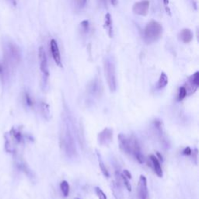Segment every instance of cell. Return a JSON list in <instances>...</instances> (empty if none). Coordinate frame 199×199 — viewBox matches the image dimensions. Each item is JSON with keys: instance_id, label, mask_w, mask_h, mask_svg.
I'll return each mask as SVG.
<instances>
[{"instance_id": "cell-26", "label": "cell", "mask_w": 199, "mask_h": 199, "mask_svg": "<svg viewBox=\"0 0 199 199\" xmlns=\"http://www.w3.org/2000/svg\"><path fill=\"white\" fill-rule=\"evenodd\" d=\"M111 3L112 4V5L114 6H116L118 5V0H111Z\"/></svg>"}, {"instance_id": "cell-30", "label": "cell", "mask_w": 199, "mask_h": 199, "mask_svg": "<svg viewBox=\"0 0 199 199\" xmlns=\"http://www.w3.org/2000/svg\"><path fill=\"white\" fill-rule=\"evenodd\" d=\"M76 199H79V198H76Z\"/></svg>"}, {"instance_id": "cell-5", "label": "cell", "mask_w": 199, "mask_h": 199, "mask_svg": "<svg viewBox=\"0 0 199 199\" xmlns=\"http://www.w3.org/2000/svg\"><path fill=\"white\" fill-rule=\"evenodd\" d=\"M199 87V72H194L190 76L187 83V87H184L187 90V95H191L197 90Z\"/></svg>"}, {"instance_id": "cell-17", "label": "cell", "mask_w": 199, "mask_h": 199, "mask_svg": "<svg viewBox=\"0 0 199 199\" xmlns=\"http://www.w3.org/2000/svg\"><path fill=\"white\" fill-rule=\"evenodd\" d=\"M187 90L185 89L184 87H181L179 89V92H178V95H177V101H183L185 97H187Z\"/></svg>"}, {"instance_id": "cell-28", "label": "cell", "mask_w": 199, "mask_h": 199, "mask_svg": "<svg viewBox=\"0 0 199 199\" xmlns=\"http://www.w3.org/2000/svg\"><path fill=\"white\" fill-rule=\"evenodd\" d=\"M10 1L12 2V5H14V6H16V0H10Z\"/></svg>"}, {"instance_id": "cell-1", "label": "cell", "mask_w": 199, "mask_h": 199, "mask_svg": "<svg viewBox=\"0 0 199 199\" xmlns=\"http://www.w3.org/2000/svg\"><path fill=\"white\" fill-rule=\"evenodd\" d=\"M163 34V26L160 23L152 20L147 23L143 31V39L146 44L156 42Z\"/></svg>"}, {"instance_id": "cell-16", "label": "cell", "mask_w": 199, "mask_h": 199, "mask_svg": "<svg viewBox=\"0 0 199 199\" xmlns=\"http://www.w3.org/2000/svg\"><path fill=\"white\" fill-rule=\"evenodd\" d=\"M60 189L64 197H68L69 194V184L66 180H62L60 183Z\"/></svg>"}, {"instance_id": "cell-2", "label": "cell", "mask_w": 199, "mask_h": 199, "mask_svg": "<svg viewBox=\"0 0 199 199\" xmlns=\"http://www.w3.org/2000/svg\"><path fill=\"white\" fill-rule=\"evenodd\" d=\"M104 73L110 90L115 92L117 89L116 71L115 63L111 58H107L104 62Z\"/></svg>"}, {"instance_id": "cell-6", "label": "cell", "mask_w": 199, "mask_h": 199, "mask_svg": "<svg viewBox=\"0 0 199 199\" xmlns=\"http://www.w3.org/2000/svg\"><path fill=\"white\" fill-rule=\"evenodd\" d=\"M138 197L139 199H148V186L146 177L141 175L138 183Z\"/></svg>"}, {"instance_id": "cell-7", "label": "cell", "mask_w": 199, "mask_h": 199, "mask_svg": "<svg viewBox=\"0 0 199 199\" xmlns=\"http://www.w3.org/2000/svg\"><path fill=\"white\" fill-rule=\"evenodd\" d=\"M39 60H40V69H41L42 74L45 78H48L49 76V71L48 67V60H47V56L46 53L43 47H40L38 51Z\"/></svg>"}, {"instance_id": "cell-13", "label": "cell", "mask_w": 199, "mask_h": 199, "mask_svg": "<svg viewBox=\"0 0 199 199\" xmlns=\"http://www.w3.org/2000/svg\"><path fill=\"white\" fill-rule=\"evenodd\" d=\"M104 28L107 30L109 37H113V25H112V19L110 13H107L104 18Z\"/></svg>"}, {"instance_id": "cell-9", "label": "cell", "mask_w": 199, "mask_h": 199, "mask_svg": "<svg viewBox=\"0 0 199 199\" xmlns=\"http://www.w3.org/2000/svg\"><path fill=\"white\" fill-rule=\"evenodd\" d=\"M7 54L9 59L14 62H18L20 59V51L17 48V46L15 44H9L8 45Z\"/></svg>"}, {"instance_id": "cell-15", "label": "cell", "mask_w": 199, "mask_h": 199, "mask_svg": "<svg viewBox=\"0 0 199 199\" xmlns=\"http://www.w3.org/2000/svg\"><path fill=\"white\" fill-rule=\"evenodd\" d=\"M97 160H98L99 166H100V169H101V172H102V173L104 174V177H109V172H108V170L107 169L105 164H104V161H103L102 158H101V154L99 153H97Z\"/></svg>"}, {"instance_id": "cell-10", "label": "cell", "mask_w": 199, "mask_h": 199, "mask_svg": "<svg viewBox=\"0 0 199 199\" xmlns=\"http://www.w3.org/2000/svg\"><path fill=\"white\" fill-rule=\"evenodd\" d=\"M149 160L152 163V167L153 169L156 174L157 175V177L160 178L163 177V170L162 167H161L160 163L159 161L158 158L154 155H150Z\"/></svg>"}, {"instance_id": "cell-20", "label": "cell", "mask_w": 199, "mask_h": 199, "mask_svg": "<svg viewBox=\"0 0 199 199\" xmlns=\"http://www.w3.org/2000/svg\"><path fill=\"white\" fill-rule=\"evenodd\" d=\"M76 1V4L77 5V7L79 9H82L86 5L87 0H75Z\"/></svg>"}, {"instance_id": "cell-8", "label": "cell", "mask_w": 199, "mask_h": 199, "mask_svg": "<svg viewBox=\"0 0 199 199\" xmlns=\"http://www.w3.org/2000/svg\"><path fill=\"white\" fill-rule=\"evenodd\" d=\"M50 49H51V55H52L53 59L55 61V64L58 65V67L63 68L62 62V58H61L60 51H59V48H58V43L55 40L52 39L50 42Z\"/></svg>"}, {"instance_id": "cell-25", "label": "cell", "mask_w": 199, "mask_h": 199, "mask_svg": "<svg viewBox=\"0 0 199 199\" xmlns=\"http://www.w3.org/2000/svg\"><path fill=\"white\" fill-rule=\"evenodd\" d=\"M99 1H100L101 4H102V5H108V0H99Z\"/></svg>"}, {"instance_id": "cell-4", "label": "cell", "mask_w": 199, "mask_h": 199, "mask_svg": "<svg viewBox=\"0 0 199 199\" xmlns=\"http://www.w3.org/2000/svg\"><path fill=\"white\" fill-rule=\"evenodd\" d=\"M113 139V130L110 128H105L103 131H101L97 136L99 144L101 146H107L111 142Z\"/></svg>"}, {"instance_id": "cell-22", "label": "cell", "mask_w": 199, "mask_h": 199, "mask_svg": "<svg viewBox=\"0 0 199 199\" xmlns=\"http://www.w3.org/2000/svg\"><path fill=\"white\" fill-rule=\"evenodd\" d=\"M25 101H26V104L30 107L33 105V101L28 94H25Z\"/></svg>"}, {"instance_id": "cell-14", "label": "cell", "mask_w": 199, "mask_h": 199, "mask_svg": "<svg viewBox=\"0 0 199 199\" xmlns=\"http://www.w3.org/2000/svg\"><path fill=\"white\" fill-rule=\"evenodd\" d=\"M168 84V76H166L165 72H161L159 80L157 82V89L158 90H162L165 88Z\"/></svg>"}, {"instance_id": "cell-18", "label": "cell", "mask_w": 199, "mask_h": 199, "mask_svg": "<svg viewBox=\"0 0 199 199\" xmlns=\"http://www.w3.org/2000/svg\"><path fill=\"white\" fill-rule=\"evenodd\" d=\"M121 180H122V183L124 184V185H125V187H126V189H127L129 192L132 191V185H131L129 178H127L125 176H124L123 174H121Z\"/></svg>"}, {"instance_id": "cell-19", "label": "cell", "mask_w": 199, "mask_h": 199, "mask_svg": "<svg viewBox=\"0 0 199 199\" xmlns=\"http://www.w3.org/2000/svg\"><path fill=\"white\" fill-rule=\"evenodd\" d=\"M95 192H96V194H97V197H98L99 199H108V197H107L106 194H104V192L103 191V190H101L100 187H95Z\"/></svg>"}, {"instance_id": "cell-24", "label": "cell", "mask_w": 199, "mask_h": 199, "mask_svg": "<svg viewBox=\"0 0 199 199\" xmlns=\"http://www.w3.org/2000/svg\"><path fill=\"white\" fill-rule=\"evenodd\" d=\"M122 174H123L124 176L126 177L127 178H129V180L132 179V174H131L130 172H129L128 170H123V173H122Z\"/></svg>"}, {"instance_id": "cell-3", "label": "cell", "mask_w": 199, "mask_h": 199, "mask_svg": "<svg viewBox=\"0 0 199 199\" xmlns=\"http://www.w3.org/2000/svg\"><path fill=\"white\" fill-rule=\"evenodd\" d=\"M150 2L149 0H142L140 2H136L132 7V11L135 14L145 16L148 14Z\"/></svg>"}, {"instance_id": "cell-11", "label": "cell", "mask_w": 199, "mask_h": 199, "mask_svg": "<svg viewBox=\"0 0 199 199\" xmlns=\"http://www.w3.org/2000/svg\"><path fill=\"white\" fill-rule=\"evenodd\" d=\"M178 37L180 41L184 44H188L193 40V33L188 28H184L180 30L178 34Z\"/></svg>"}, {"instance_id": "cell-29", "label": "cell", "mask_w": 199, "mask_h": 199, "mask_svg": "<svg viewBox=\"0 0 199 199\" xmlns=\"http://www.w3.org/2000/svg\"><path fill=\"white\" fill-rule=\"evenodd\" d=\"M2 72V66L0 65V73H1Z\"/></svg>"}, {"instance_id": "cell-23", "label": "cell", "mask_w": 199, "mask_h": 199, "mask_svg": "<svg viewBox=\"0 0 199 199\" xmlns=\"http://www.w3.org/2000/svg\"><path fill=\"white\" fill-rule=\"evenodd\" d=\"M183 154L185 156H190L192 154V150L190 147H186L183 150Z\"/></svg>"}, {"instance_id": "cell-27", "label": "cell", "mask_w": 199, "mask_h": 199, "mask_svg": "<svg viewBox=\"0 0 199 199\" xmlns=\"http://www.w3.org/2000/svg\"><path fill=\"white\" fill-rule=\"evenodd\" d=\"M163 2L164 5L166 7V6L168 5V4H169V0H163Z\"/></svg>"}, {"instance_id": "cell-21", "label": "cell", "mask_w": 199, "mask_h": 199, "mask_svg": "<svg viewBox=\"0 0 199 199\" xmlns=\"http://www.w3.org/2000/svg\"><path fill=\"white\" fill-rule=\"evenodd\" d=\"M81 26L83 30H84L85 32H87L89 30V27H90V25H89V21L88 20H83V21L81 22Z\"/></svg>"}, {"instance_id": "cell-12", "label": "cell", "mask_w": 199, "mask_h": 199, "mask_svg": "<svg viewBox=\"0 0 199 199\" xmlns=\"http://www.w3.org/2000/svg\"><path fill=\"white\" fill-rule=\"evenodd\" d=\"M111 190L115 199H123L122 190H121L120 182L113 181L111 183Z\"/></svg>"}]
</instances>
